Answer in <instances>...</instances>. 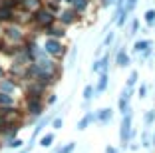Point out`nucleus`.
I'll list each match as a JSON object with an SVG mask.
<instances>
[{"label":"nucleus","instance_id":"22","mask_svg":"<svg viewBox=\"0 0 155 153\" xmlns=\"http://www.w3.org/2000/svg\"><path fill=\"white\" fill-rule=\"evenodd\" d=\"M111 40H114V32H110V34H107V38H105V46L111 44Z\"/></svg>","mask_w":155,"mask_h":153},{"label":"nucleus","instance_id":"23","mask_svg":"<svg viewBox=\"0 0 155 153\" xmlns=\"http://www.w3.org/2000/svg\"><path fill=\"white\" fill-rule=\"evenodd\" d=\"M145 86H141V88H139V98H145Z\"/></svg>","mask_w":155,"mask_h":153},{"label":"nucleus","instance_id":"5","mask_svg":"<svg viewBox=\"0 0 155 153\" xmlns=\"http://www.w3.org/2000/svg\"><path fill=\"white\" fill-rule=\"evenodd\" d=\"M91 70H94V72H101V74H104L105 70H107V58H101L100 62H96Z\"/></svg>","mask_w":155,"mask_h":153},{"label":"nucleus","instance_id":"15","mask_svg":"<svg viewBox=\"0 0 155 153\" xmlns=\"http://www.w3.org/2000/svg\"><path fill=\"white\" fill-rule=\"evenodd\" d=\"M145 20H147V22H153V20H155V10H147V12H145Z\"/></svg>","mask_w":155,"mask_h":153},{"label":"nucleus","instance_id":"17","mask_svg":"<svg viewBox=\"0 0 155 153\" xmlns=\"http://www.w3.org/2000/svg\"><path fill=\"white\" fill-rule=\"evenodd\" d=\"M74 4H76V8H78V10H84L87 2H86V0H74Z\"/></svg>","mask_w":155,"mask_h":153},{"label":"nucleus","instance_id":"18","mask_svg":"<svg viewBox=\"0 0 155 153\" xmlns=\"http://www.w3.org/2000/svg\"><path fill=\"white\" fill-rule=\"evenodd\" d=\"M62 125H64V119H62V117H56L54 119V129H62Z\"/></svg>","mask_w":155,"mask_h":153},{"label":"nucleus","instance_id":"14","mask_svg":"<svg viewBox=\"0 0 155 153\" xmlns=\"http://www.w3.org/2000/svg\"><path fill=\"white\" fill-rule=\"evenodd\" d=\"M91 94H94V88L86 86V90H84V99H91Z\"/></svg>","mask_w":155,"mask_h":153},{"label":"nucleus","instance_id":"21","mask_svg":"<svg viewBox=\"0 0 155 153\" xmlns=\"http://www.w3.org/2000/svg\"><path fill=\"white\" fill-rule=\"evenodd\" d=\"M10 147H20V145H22V141H20V139H14V141H10Z\"/></svg>","mask_w":155,"mask_h":153},{"label":"nucleus","instance_id":"25","mask_svg":"<svg viewBox=\"0 0 155 153\" xmlns=\"http://www.w3.org/2000/svg\"><path fill=\"white\" fill-rule=\"evenodd\" d=\"M105 151H107V153H117V151H115L114 147H105Z\"/></svg>","mask_w":155,"mask_h":153},{"label":"nucleus","instance_id":"10","mask_svg":"<svg viewBox=\"0 0 155 153\" xmlns=\"http://www.w3.org/2000/svg\"><path fill=\"white\" fill-rule=\"evenodd\" d=\"M147 46H151L149 40H141V42H135V52H141V50H147Z\"/></svg>","mask_w":155,"mask_h":153},{"label":"nucleus","instance_id":"24","mask_svg":"<svg viewBox=\"0 0 155 153\" xmlns=\"http://www.w3.org/2000/svg\"><path fill=\"white\" fill-rule=\"evenodd\" d=\"M137 32V20H133V24H131V34H135Z\"/></svg>","mask_w":155,"mask_h":153},{"label":"nucleus","instance_id":"6","mask_svg":"<svg viewBox=\"0 0 155 153\" xmlns=\"http://www.w3.org/2000/svg\"><path fill=\"white\" fill-rule=\"evenodd\" d=\"M94 119H96V115H94V113H87V115L84 117L82 121L78 123V129H86V127L90 125V121H94Z\"/></svg>","mask_w":155,"mask_h":153},{"label":"nucleus","instance_id":"12","mask_svg":"<svg viewBox=\"0 0 155 153\" xmlns=\"http://www.w3.org/2000/svg\"><path fill=\"white\" fill-rule=\"evenodd\" d=\"M8 104H12V98L8 94H0V105H8Z\"/></svg>","mask_w":155,"mask_h":153},{"label":"nucleus","instance_id":"9","mask_svg":"<svg viewBox=\"0 0 155 153\" xmlns=\"http://www.w3.org/2000/svg\"><path fill=\"white\" fill-rule=\"evenodd\" d=\"M105 88H107V74H101L100 76V81H97V91H104Z\"/></svg>","mask_w":155,"mask_h":153},{"label":"nucleus","instance_id":"3","mask_svg":"<svg viewBox=\"0 0 155 153\" xmlns=\"http://www.w3.org/2000/svg\"><path fill=\"white\" fill-rule=\"evenodd\" d=\"M127 104H129V90H123L121 91V98H119V109H121L123 113L129 111V109H127Z\"/></svg>","mask_w":155,"mask_h":153},{"label":"nucleus","instance_id":"26","mask_svg":"<svg viewBox=\"0 0 155 153\" xmlns=\"http://www.w3.org/2000/svg\"><path fill=\"white\" fill-rule=\"evenodd\" d=\"M111 2H114V0H104V4H111Z\"/></svg>","mask_w":155,"mask_h":153},{"label":"nucleus","instance_id":"19","mask_svg":"<svg viewBox=\"0 0 155 153\" xmlns=\"http://www.w3.org/2000/svg\"><path fill=\"white\" fill-rule=\"evenodd\" d=\"M153 119H155V111H149V113L145 115V123L149 125V123H153Z\"/></svg>","mask_w":155,"mask_h":153},{"label":"nucleus","instance_id":"4","mask_svg":"<svg viewBox=\"0 0 155 153\" xmlns=\"http://www.w3.org/2000/svg\"><path fill=\"white\" fill-rule=\"evenodd\" d=\"M46 50H48L50 54H58L60 52V42L58 40H48L46 42Z\"/></svg>","mask_w":155,"mask_h":153},{"label":"nucleus","instance_id":"2","mask_svg":"<svg viewBox=\"0 0 155 153\" xmlns=\"http://www.w3.org/2000/svg\"><path fill=\"white\" fill-rule=\"evenodd\" d=\"M36 20H38L40 24H46V26H50V24L54 22V16H52L48 10H40V12L36 14Z\"/></svg>","mask_w":155,"mask_h":153},{"label":"nucleus","instance_id":"1","mask_svg":"<svg viewBox=\"0 0 155 153\" xmlns=\"http://www.w3.org/2000/svg\"><path fill=\"white\" fill-rule=\"evenodd\" d=\"M129 133H131V115L129 113H123V121H121V133H119V137H121V145L125 147L129 141Z\"/></svg>","mask_w":155,"mask_h":153},{"label":"nucleus","instance_id":"11","mask_svg":"<svg viewBox=\"0 0 155 153\" xmlns=\"http://www.w3.org/2000/svg\"><path fill=\"white\" fill-rule=\"evenodd\" d=\"M52 141H54V135H52V133H48V135H44V137H42V147H50V145H52Z\"/></svg>","mask_w":155,"mask_h":153},{"label":"nucleus","instance_id":"20","mask_svg":"<svg viewBox=\"0 0 155 153\" xmlns=\"http://www.w3.org/2000/svg\"><path fill=\"white\" fill-rule=\"evenodd\" d=\"M62 16H64V22H72V20H74L72 12H64V14H62Z\"/></svg>","mask_w":155,"mask_h":153},{"label":"nucleus","instance_id":"8","mask_svg":"<svg viewBox=\"0 0 155 153\" xmlns=\"http://www.w3.org/2000/svg\"><path fill=\"white\" fill-rule=\"evenodd\" d=\"M97 119H100L101 123L110 121V119H111V111H110V109H100V113H97Z\"/></svg>","mask_w":155,"mask_h":153},{"label":"nucleus","instance_id":"7","mask_svg":"<svg viewBox=\"0 0 155 153\" xmlns=\"http://www.w3.org/2000/svg\"><path fill=\"white\" fill-rule=\"evenodd\" d=\"M117 66H121V68H125V66H129V56L125 54V52H119L117 54Z\"/></svg>","mask_w":155,"mask_h":153},{"label":"nucleus","instance_id":"16","mask_svg":"<svg viewBox=\"0 0 155 153\" xmlns=\"http://www.w3.org/2000/svg\"><path fill=\"white\" fill-rule=\"evenodd\" d=\"M135 81H137V72H131V76H129V80H127V86L129 88L135 86Z\"/></svg>","mask_w":155,"mask_h":153},{"label":"nucleus","instance_id":"13","mask_svg":"<svg viewBox=\"0 0 155 153\" xmlns=\"http://www.w3.org/2000/svg\"><path fill=\"white\" fill-rule=\"evenodd\" d=\"M74 147H76V143H68V145H64L62 149H58L56 153H72V151H74Z\"/></svg>","mask_w":155,"mask_h":153}]
</instances>
